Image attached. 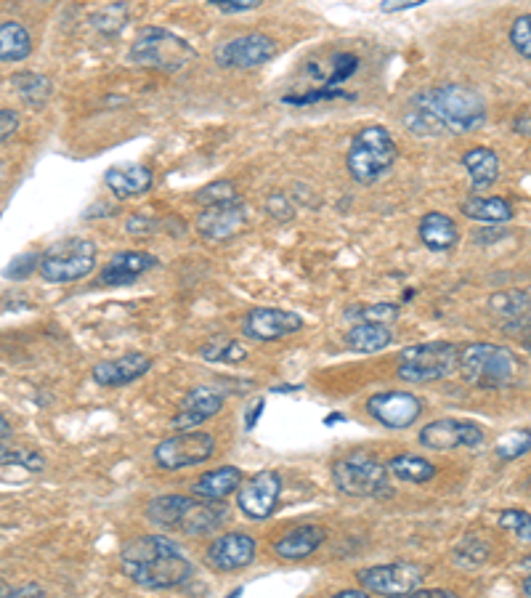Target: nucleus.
I'll use <instances>...</instances> for the list:
<instances>
[{
	"instance_id": "obj_1",
	"label": "nucleus",
	"mask_w": 531,
	"mask_h": 598,
	"mask_svg": "<svg viewBox=\"0 0 531 598\" xmlns=\"http://www.w3.org/2000/svg\"><path fill=\"white\" fill-rule=\"evenodd\" d=\"M401 120L415 136L473 133L486 123V104L473 88L447 83L417 94Z\"/></svg>"
},
{
	"instance_id": "obj_2",
	"label": "nucleus",
	"mask_w": 531,
	"mask_h": 598,
	"mask_svg": "<svg viewBox=\"0 0 531 598\" xmlns=\"http://www.w3.org/2000/svg\"><path fill=\"white\" fill-rule=\"evenodd\" d=\"M120 569L131 583L147 591L178 588L194 572L181 545L165 535H141L128 540L120 551Z\"/></svg>"
},
{
	"instance_id": "obj_3",
	"label": "nucleus",
	"mask_w": 531,
	"mask_h": 598,
	"mask_svg": "<svg viewBox=\"0 0 531 598\" xmlns=\"http://www.w3.org/2000/svg\"><path fill=\"white\" fill-rule=\"evenodd\" d=\"M462 381L473 389H508L518 378V357L508 346L497 343H468L460 349L457 362Z\"/></svg>"
},
{
	"instance_id": "obj_4",
	"label": "nucleus",
	"mask_w": 531,
	"mask_h": 598,
	"mask_svg": "<svg viewBox=\"0 0 531 598\" xmlns=\"http://www.w3.org/2000/svg\"><path fill=\"white\" fill-rule=\"evenodd\" d=\"M399 157L391 131L383 125H367L356 133L346 155V168L356 184L370 187L391 171Z\"/></svg>"
},
{
	"instance_id": "obj_5",
	"label": "nucleus",
	"mask_w": 531,
	"mask_h": 598,
	"mask_svg": "<svg viewBox=\"0 0 531 598\" xmlns=\"http://www.w3.org/2000/svg\"><path fill=\"white\" fill-rule=\"evenodd\" d=\"M194 56H197V51L184 38H178V35H173L170 30H162V27L139 30L131 51H128V59L133 64L160 72L184 70Z\"/></svg>"
},
{
	"instance_id": "obj_6",
	"label": "nucleus",
	"mask_w": 531,
	"mask_h": 598,
	"mask_svg": "<svg viewBox=\"0 0 531 598\" xmlns=\"http://www.w3.org/2000/svg\"><path fill=\"white\" fill-rule=\"evenodd\" d=\"M457 362H460V349L455 343H417V346H409V349L401 351L396 375L407 383H433L455 373Z\"/></svg>"
},
{
	"instance_id": "obj_7",
	"label": "nucleus",
	"mask_w": 531,
	"mask_h": 598,
	"mask_svg": "<svg viewBox=\"0 0 531 598\" xmlns=\"http://www.w3.org/2000/svg\"><path fill=\"white\" fill-rule=\"evenodd\" d=\"M332 482L351 498H375L388 490V466L367 452H351L332 466Z\"/></svg>"
},
{
	"instance_id": "obj_8",
	"label": "nucleus",
	"mask_w": 531,
	"mask_h": 598,
	"mask_svg": "<svg viewBox=\"0 0 531 598\" xmlns=\"http://www.w3.org/2000/svg\"><path fill=\"white\" fill-rule=\"evenodd\" d=\"M96 245L91 240H62L40 258L43 280L54 285H67L88 277L96 266Z\"/></svg>"
},
{
	"instance_id": "obj_9",
	"label": "nucleus",
	"mask_w": 531,
	"mask_h": 598,
	"mask_svg": "<svg viewBox=\"0 0 531 598\" xmlns=\"http://www.w3.org/2000/svg\"><path fill=\"white\" fill-rule=\"evenodd\" d=\"M216 439L208 431H178V434L162 439L154 447V463L162 471H181L189 466H202L205 460L213 458Z\"/></svg>"
},
{
	"instance_id": "obj_10",
	"label": "nucleus",
	"mask_w": 531,
	"mask_h": 598,
	"mask_svg": "<svg viewBox=\"0 0 531 598\" xmlns=\"http://www.w3.org/2000/svg\"><path fill=\"white\" fill-rule=\"evenodd\" d=\"M356 580L364 591L378 593V596H409L423 585L425 569L417 564H407V561H396V564L362 569Z\"/></svg>"
},
{
	"instance_id": "obj_11",
	"label": "nucleus",
	"mask_w": 531,
	"mask_h": 598,
	"mask_svg": "<svg viewBox=\"0 0 531 598\" xmlns=\"http://www.w3.org/2000/svg\"><path fill=\"white\" fill-rule=\"evenodd\" d=\"M277 56V43L266 35L250 32L242 38H231L213 51L218 67L224 70H250V67H261L269 59Z\"/></svg>"
},
{
	"instance_id": "obj_12",
	"label": "nucleus",
	"mask_w": 531,
	"mask_h": 598,
	"mask_svg": "<svg viewBox=\"0 0 531 598\" xmlns=\"http://www.w3.org/2000/svg\"><path fill=\"white\" fill-rule=\"evenodd\" d=\"M279 495H282V479L277 471H258L239 484L237 505L247 519L263 521L274 513Z\"/></svg>"
},
{
	"instance_id": "obj_13",
	"label": "nucleus",
	"mask_w": 531,
	"mask_h": 598,
	"mask_svg": "<svg viewBox=\"0 0 531 598\" xmlns=\"http://www.w3.org/2000/svg\"><path fill=\"white\" fill-rule=\"evenodd\" d=\"M420 444L428 450H460V447H481L484 444V428L468 420H433L420 428Z\"/></svg>"
},
{
	"instance_id": "obj_14",
	"label": "nucleus",
	"mask_w": 531,
	"mask_h": 598,
	"mask_svg": "<svg viewBox=\"0 0 531 598\" xmlns=\"http://www.w3.org/2000/svg\"><path fill=\"white\" fill-rule=\"evenodd\" d=\"M367 412L385 428H409L415 426L423 415V399L409 391H383L367 402Z\"/></svg>"
},
{
	"instance_id": "obj_15",
	"label": "nucleus",
	"mask_w": 531,
	"mask_h": 598,
	"mask_svg": "<svg viewBox=\"0 0 531 598\" xmlns=\"http://www.w3.org/2000/svg\"><path fill=\"white\" fill-rule=\"evenodd\" d=\"M303 327V319L293 311L285 309H253L242 322V333L247 341L271 343L285 335L298 333Z\"/></svg>"
},
{
	"instance_id": "obj_16",
	"label": "nucleus",
	"mask_w": 531,
	"mask_h": 598,
	"mask_svg": "<svg viewBox=\"0 0 531 598\" xmlns=\"http://www.w3.org/2000/svg\"><path fill=\"white\" fill-rule=\"evenodd\" d=\"M224 391L216 389V386H197L181 399V407L170 420V426L176 431H192V428L202 426L205 420H210L213 415L224 410Z\"/></svg>"
},
{
	"instance_id": "obj_17",
	"label": "nucleus",
	"mask_w": 531,
	"mask_h": 598,
	"mask_svg": "<svg viewBox=\"0 0 531 598\" xmlns=\"http://www.w3.org/2000/svg\"><path fill=\"white\" fill-rule=\"evenodd\" d=\"M205 559L218 572H237L253 564L255 559V540L245 532H229V535L216 537L208 545Z\"/></svg>"
},
{
	"instance_id": "obj_18",
	"label": "nucleus",
	"mask_w": 531,
	"mask_h": 598,
	"mask_svg": "<svg viewBox=\"0 0 531 598\" xmlns=\"http://www.w3.org/2000/svg\"><path fill=\"white\" fill-rule=\"evenodd\" d=\"M247 224V210L242 200L224 202V205H210L197 218V229L208 240H229L239 234Z\"/></svg>"
},
{
	"instance_id": "obj_19",
	"label": "nucleus",
	"mask_w": 531,
	"mask_h": 598,
	"mask_svg": "<svg viewBox=\"0 0 531 598\" xmlns=\"http://www.w3.org/2000/svg\"><path fill=\"white\" fill-rule=\"evenodd\" d=\"M154 266H157V258L144 253V250H123V253H115V256L109 258V264L101 269L99 282L101 285H109V288L131 285V282L144 277Z\"/></svg>"
},
{
	"instance_id": "obj_20",
	"label": "nucleus",
	"mask_w": 531,
	"mask_h": 598,
	"mask_svg": "<svg viewBox=\"0 0 531 598\" xmlns=\"http://www.w3.org/2000/svg\"><path fill=\"white\" fill-rule=\"evenodd\" d=\"M149 367H152V357H147V354H125V357L107 359V362H99L93 367V381L99 386H107V389L128 386L144 373H149Z\"/></svg>"
},
{
	"instance_id": "obj_21",
	"label": "nucleus",
	"mask_w": 531,
	"mask_h": 598,
	"mask_svg": "<svg viewBox=\"0 0 531 598\" xmlns=\"http://www.w3.org/2000/svg\"><path fill=\"white\" fill-rule=\"evenodd\" d=\"M245 482V474L237 466H221L213 468L208 474H202L197 482L192 484V495L200 500H210V503H224L231 492L239 490V484Z\"/></svg>"
},
{
	"instance_id": "obj_22",
	"label": "nucleus",
	"mask_w": 531,
	"mask_h": 598,
	"mask_svg": "<svg viewBox=\"0 0 531 598\" xmlns=\"http://www.w3.org/2000/svg\"><path fill=\"white\" fill-rule=\"evenodd\" d=\"M324 537H327V529L324 527H314V524L295 527L274 543V553L282 561H303L311 553H316V548L324 543Z\"/></svg>"
},
{
	"instance_id": "obj_23",
	"label": "nucleus",
	"mask_w": 531,
	"mask_h": 598,
	"mask_svg": "<svg viewBox=\"0 0 531 598\" xmlns=\"http://www.w3.org/2000/svg\"><path fill=\"white\" fill-rule=\"evenodd\" d=\"M104 184L117 200H128V197H139L149 192L152 187V171L144 165H115L109 168L104 176Z\"/></svg>"
},
{
	"instance_id": "obj_24",
	"label": "nucleus",
	"mask_w": 531,
	"mask_h": 598,
	"mask_svg": "<svg viewBox=\"0 0 531 598\" xmlns=\"http://www.w3.org/2000/svg\"><path fill=\"white\" fill-rule=\"evenodd\" d=\"M226 516H229L226 505L194 498L184 516H181V521H178V529L186 532V535H210V532H216L224 524Z\"/></svg>"
},
{
	"instance_id": "obj_25",
	"label": "nucleus",
	"mask_w": 531,
	"mask_h": 598,
	"mask_svg": "<svg viewBox=\"0 0 531 598\" xmlns=\"http://www.w3.org/2000/svg\"><path fill=\"white\" fill-rule=\"evenodd\" d=\"M417 234L428 250L433 253H444V250H452L460 240V229L447 213H425L420 218V226H417Z\"/></svg>"
},
{
	"instance_id": "obj_26",
	"label": "nucleus",
	"mask_w": 531,
	"mask_h": 598,
	"mask_svg": "<svg viewBox=\"0 0 531 598\" xmlns=\"http://www.w3.org/2000/svg\"><path fill=\"white\" fill-rule=\"evenodd\" d=\"M462 165L468 171L470 187L476 189V192H484V189H489L494 181L500 179V157L494 155L489 147L468 149L465 157H462Z\"/></svg>"
},
{
	"instance_id": "obj_27",
	"label": "nucleus",
	"mask_w": 531,
	"mask_h": 598,
	"mask_svg": "<svg viewBox=\"0 0 531 598\" xmlns=\"http://www.w3.org/2000/svg\"><path fill=\"white\" fill-rule=\"evenodd\" d=\"M462 216L481 221V224H505L513 218V205L502 197H470L462 202Z\"/></svg>"
},
{
	"instance_id": "obj_28",
	"label": "nucleus",
	"mask_w": 531,
	"mask_h": 598,
	"mask_svg": "<svg viewBox=\"0 0 531 598\" xmlns=\"http://www.w3.org/2000/svg\"><path fill=\"white\" fill-rule=\"evenodd\" d=\"M393 341V333L388 325H375V322H362L346 335V343L351 351L359 354H375V351L388 349Z\"/></svg>"
},
{
	"instance_id": "obj_29",
	"label": "nucleus",
	"mask_w": 531,
	"mask_h": 598,
	"mask_svg": "<svg viewBox=\"0 0 531 598\" xmlns=\"http://www.w3.org/2000/svg\"><path fill=\"white\" fill-rule=\"evenodd\" d=\"M32 51V35L19 22L0 24V62H22Z\"/></svg>"
},
{
	"instance_id": "obj_30",
	"label": "nucleus",
	"mask_w": 531,
	"mask_h": 598,
	"mask_svg": "<svg viewBox=\"0 0 531 598\" xmlns=\"http://www.w3.org/2000/svg\"><path fill=\"white\" fill-rule=\"evenodd\" d=\"M388 474H393L401 482L409 484H425L436 476V466L431 460L420 458V455H396L388 460Z\"/></svg>"
},
{
	"instance_id": "obj_31",
	"label": "nucleus",
	"mask_w": 531,
	"mask_h": 598,
	"mask_svg": "<svg viewBox=\"0 0 531 598\" xmlns=\"http://www.w3.org/2000/svg\"><path fill=\"white\" fill-rule=\"evenodd\" d=\"M194 500L186 498V495H162V498H154L152 503L147 505V519L157 527H178V521L186 513L189 503Z\"/></svg>"
},
{
	"instance_id": "obj_32",
	"label": "nucleus",
	"mask_w": 531,
	"mask_h": 598,
	"mask_svg": "<svg viewBox=\"0 0 531 598\" xmlns=\"http://www.w3.org/2000/svg\"><path fill=\"white\" fill-rule=\"evenodd\" d=\"M202 359L210 365H239L247 359V349L231 338H213L202 346Z\"/></svg>"
},
{
	"instance_id": "obj_33",
	"label": "nucleus",
	"mask_w": 531,
	"mask_h": 598,
	"mask_svg": "<svg viewBox=\"0 0 531 598\" xmlns=\"http://www.w3.org/2000/svg\"><path fill=\"white\" fill-rule=\"evenodd\" d=\"M11 83L16 86L19 96H22L24 101L35 104V107L46 104L48 96H51V83H48V78H43V75L22 72V75H14V78H11Z\"/></svg>"
},
{
	"instance_id": "obj_34",
	"label": "nucleus",
	"mask_w": 531,
	"mask_h": 598,
	"mask_svg": "<svg viewBox=\"0 0 531 598\" xmlns=\"http://www.w3.org/2000/svg\"><path fill=\"white\" fill-rule=\"evenodd\" d=\"M0 466H22L27 471H43L46 458L32 447H19V444H0Z\"/></svg>"
},
{
	"instance_id": "obj_35",
	"label": "nucleus",
	"mask_w": 531,
	"mask_h": 598,
	"mask_svg": "<svg viewBox=\"0 0 531 598\" xmlns=\"http://www.w3.org/2000/svg\"><path fill=\"white\" fill-rule=\"evenodd\" d=\"M93 30H99L101 35H117L128 24V8L123 3H112V6H104L101 11L91 16Z\"/></svg>"
},
{
	"instance_id": "obj_36",
	"label": "nucleus",
	"mask_w": 531,
	"mask_h": 598,
	"mask_svg": "<svg viewBox=\"0 0 531 598\" xmlns=\"http://www.w3.org/2000/svg\"><path fill=\"white\" fill-rule=\"evenodd\" d=\"M531 450V431H510L497 442L494 452L500 460H516Z\"/></svg>"
},
{
	"instance_id": "obj_37",
	"label": "nucleus",
	"mask_w": 531,
	"mask_h": 598,
	"mask_svg": "<svg viewBox=\"0 0 531 598\" xmlns=\"http://www.w3.org/2000/svg\"><path fill=\"white\" fill-rule=\"evenodd\" d=\"M194 200L200 202L202 208H210V205H224V202H237L239 192L231 181H213L208 187H202Z\"/></svg>"
},
{
	"instance_id": "obj_38",
	"label": "nucleus",
	"mask_w": 531,
	"mask_h": 598,
	"mask_svg": "<svg viewBox=\"0 0 531 598\" xmlns=\"http://www.w3.org/2000/svg\"><path fill=\"white\" fill-rule=\"evenodd\" d=\"M500 529L516 535L521 543H531V513L521 511V508H508L500 516Z\"/></svg>"
},
{
	"instance_id": "obj_39",
	"label": "nucleus",
	"mask_w": 531,
	"mask_h": 598,
	"mask_svg": "<svg viewBox=\"0 0 531 598\" xmlns=\"http://www.w3.org/2000/svg\"><path fill=\"white\" fill-rule=\"evenodd\" d=\"M486 559H489V545L476 540V537L462 540V545L455 548V561L462 564V567H478V564H484Z\"/></svg>"
},
{
	"instance_id": "obj_40",
	"label": "nucleus",
	"mask_w": 531,
	"mask_h": 598,
	"mask_svg": "<svg viewBox=\"0 0 531 598\" xmlns=\"http://www.w3.org/2000/svg\"><path fill=\"white\" fill-rule=\"evenodd\" d=\"M510 43L524 59H531V14H521L510 27Z\"/></svg>"
},
{
	"instance_id": "obj_41",
	"label": "nucleus",
	"mask_w": 531,
	"mask_h": 598,
	"mask_svg": "<svg viewBox=\"0 0 531 598\" xmlns=\"http://www.w3.org/2000/svg\"><path fill=\"white\" fill-rule=\"evenodd\" d=\"M35 269H40L38 253H24V256H16L3 274H6V280H27Z\"/></svg>"
},
{
	"instance_id": "obj_42",
	"label": "nucleus",
	"mask_w": 531,
	"mask_h": 598,
	"mask_svg": "<svg viewBox=\"0 0 531 598\" xmlns=\"http://www.w3.org/2000/svg\"><path fill=\"white\" fill-rule=\"evenodd\" d=\"M396 314H399V309L393 303H375V306H364L359 311V319L362 322H375V325H388V322L396 319Z\"/></svg>"
},
{
	"instance_id": "obj_43",
	"label": "nucleus",
	"mask_w": 531,
	"mask_h": 598,
	"mask_svg": "<svg viewBox=\"0 0 531 598\" xmlns=\"http://www.w3.org/2000/svg\"><path fill=\"white\" fill-rule=\"evenodd\" d=\"M266 213H269L271 218H277V221H290V218L295 216V208L290 205L285 192H274V195L266 200Z\"/></svg>"
},
{
	"instance_id": "obj_44",
	"label": "nucleus",
	"mask_w": 531,
	"mask_h": 598,
	"mask_svg": "<svg viewBox=\"0 0 531 598\" xmlns=\"http://www.w3.org/2000/svg\"><path fill=\"white\" fill-rule=\"evenodd\" d=\"M19 128V115L14 109H0V141L11 139Z\"/></svg>"
},
{
	"instance_id": "obj_45",
	"label": "nucleus",
	"mask_w": 531,
	"mask_h": 598,
	"mask_svg": "<svg viewBox=\"0 0 531 598\" xmlns=\"http://www.w3.org/2000/svg\"><path fill=\"white\" fill-rule=\"evenodd\" d=\"M428 3V0H383L380 8H383L385 14H399V11H407V8H417Z\"/></svg>"
},
{
	"instance_id": "obj_46",
	"label": "nucleus",
	"mask_w": 531,
	"mask_h": 598,
	"mask_svg": "<svg viewBox=\"0 0 531 598\" xmlns=\"http://www.w3.org/2000/svg\"><path fill=\"white\" fill-rule=\"evenodd\" d=\"M263 0H226L224 6H221V11H226V14H239V11H253V8L261 6Z\"/></svg>"
},
{
	"instance_id": "obj_47",
	"label": "nucleus",
	"mask_w": 531,
	"mask_h": 598,
	"mask_svg": "<svg viewBox=\"0 0 531 598\" xmlns=\"http://www.w3.org/2000/svg\"><path fill=\"white\" fill-rule=\"evenodd\" d=\"M152 221H149V218H144V216H133L131 221H128V232L131 234H136V237H149V232H152Z\"/></svg>"
},
{
	"instance_id": "obj_48",
	"label": "nucleus",
	"mask_w": 531,
	"mask_h": 598,
	"mask_svg": "<svg viewBox=\"0 0 531 598\" xmlns=\"http://www.w3.org/2000/svg\"><path fill=\"white\" fill-rule=\"evenodd\" d=\"M263 407H266V402H263V399L253 402V410L247 412V418H245V426L247 428H255V423H258V418H261Z\"/></svg>"
},
{
	"instance_id": "obj_49",
	"label": "nucleus",
	"mask_w": 531,
	"mask_h": 598,
	"mask_svg": "<svg viewBox=\"0 0 531 598\" xmlns=\"http://www.w3.org/2000/svg\"><path fill=\"white\" fill-rule=\"evenodd\" d=\"M409 596H417V598H428V596H436V598H452L455 593L452 591H441V588H436V591H423V588H417V591H412Z\"/></svg>"
},
{
	"instance_id": "obj_50",
	"label": "nucleus",
	"mask_w": 531,
	"mask_h": 598,
	"mask_svg": "<svg viewBox=\"0 0 531 598\" xmlns=\"http://www.w3.org/2000/svg\"><path fill=\"white\" fill-rule=\"evenodd\" d=\"M11 596H43V588H38V585H24V588H11Z\"/></svg>"
},
{
	"instance_id": "obj_51",
	"label": "nucleus",
	"mask_w": 531,
	"mask_h": 598,
	"mask_svg": "<svg viewBox=\"0 0 531 598\" xmlns=\"http://www.w3.org/2000/svg\"><path fill=\"white\" fill-rule=\"evenodd\" d=\"M370 591H364V588H354V591H340L335 593V598H367Z\"/></svg>"
},
{
	"instance_id": "obj_52",
	"label": "nucleus",
	"mask_w": 531,
	"mask_h": 598,
	"mask_svg": "<svg viewBox=\"0 0 531 598\" xmlns=\"http://www.w3.org/2000/svg\"><path fill=\"white\" fill-rule=\"evenodd\" d=\"M8 434H11V426H8V420L0 415V439H6Z\"/></svg>"
},
{
	"instance_id": "obj_53",
	"label": "nucleus",
	"mask_w": 531,
	"mask_h": 598,
	"mask_svg": "<svg viewBox=\"0 0 531 598\" xmlns=\"http://www.w3.org/2000/svg\"><path fill=\"white\" fill-rule=\"evenodd\" d=\"M0 596H11V585L0 583Z\"/></svg>"
},
{
	"instance_id": "obj_54",
	"label": "nucleus",
	"mask_w": 531,
	"mask_h": 598,
	"mask_svg": "<svg viewBox=\"0 0 531 598\" xmlns=\"http://www.w3.org/2000/svg\"><path fill=\"white\" fill-rule=\"evenodd\" d=\"M524 593L526 596H531V575L524 580Z\"/></svg>"
},
{
	"instance_id": "obj_55",
	"label": "nucleus",
	"mask_w": 531,
	"mask_h": 598,
	"mask_svg": "<svg viewBox=\"0 0 531 598\" xmlns=\"http://www.w3.org/2000/svg\"><path fill=\"white\" fill-rule=\"evenodd\" d=\"M208 3H210V6H218V8H221V6H224V3H226V0H208Z\"/></svg>"
},
{
	"instance_id": "obj_56",
	"label": "nucleus",
	"mask_w": 531,
	"mask_h": 598,
	"mask_svg": "<svg viewBox=\"0 0 531 598\" xmlns=\"http://www.w3.org/2000/svg\"><path fill=\"white\" fill-rule=\"evenodd\" d=\"M526 351H529V354H531V335H529V338H526Z\"/></svg>"
}]
</instances>
